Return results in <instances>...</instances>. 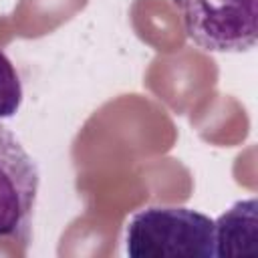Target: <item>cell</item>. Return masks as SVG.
Listing matches in <instances>:
<instances>
[{"label":"cell","instance_id":"5","mask_svg":"<svg viewBox=\"0 0 258 258\" xmlns=\"http://www.w3.org/2000/svg\"><path fill=\"white\" fill-rule=\"evenodd\" d=\"M22 105V85L12 60L0 50V119H10Z\"/></svg>","mask_w":258,"mask_h":258},{"label":"cell","instance_id":"3","mask_svg":"<svg viewBox=\"0 0 258 258\" xmlns=\"http://www.w3.org/2000/svg\"><path fill=\"white\" fill-rule=\"evenodd\" d=\"M38 185L36 161L0 121V240L30 242Z\"/></svg>","mask_w":258,"mask_h":258},{"label":"cell","instance_id":"2","mask_svg":"<svg viewBox=\"0 0 258 258\" xmlns=\"http://www.w3.org/2000/svg\"><path fill=\"white\" fill-rule=\"evenodd\" d=\"M187 38L210 52H246L258 40V0H173Z\"/></svg>","mask_w":258,"mask_h":258},{"label":"cell","instance_id":"4","mask_svg":"<svg viewBox=\"0 0 258 258\" xmlns=\"http://www.w3.org/2000/svg\"><path fill=\"white\" fill-rule=\"evenodd\" d=\"M216 258L258 254V202L240 200L214 220Z\"/></svg>","mask_w":258,"mask_h":258},{"label":"cell","instance_id":"1","mask_svg":"<svg viewBox=\"0 0 258 258\" xmlns=\"http://www.w3.org/2000/svg\"><path fill=\"white\" fill-rule=\"evenodd\" d=\"M131 258H216L214 220L179 206H151L133 214L125 230Z\"/></svg>","mask_w":258,"mask_h":258}]
</instances>
